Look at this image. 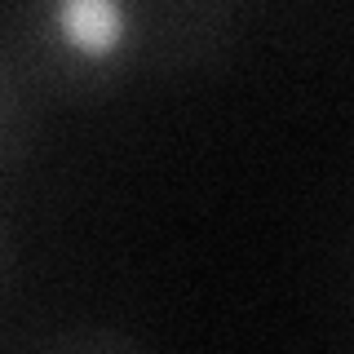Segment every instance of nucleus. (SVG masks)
Returning <instances> with one entry per match:
<instances>
[{
  "mask_svg": "<svg viewBox=\"0 0 354 354\" xmlns=\"http://www.w3.org/2000/svg\"><path fill=\"white\" fill-rule=\"evenodd\" d=\"M36 129H40V93L22 62L9 53L0 40V177L27 164L36 151Z\"/></svg>",
  "mask_w": 354,
  "mask_h": 354,
  "instance_id": "2",
  "label": "nucleus"
},
{
  "mask_svg": "<svg viewBox=\"0 0 354 354\" xmlns=\"http://www.w3.org/2000/svg\"><path fill=\"white\" fill-rule=\"evenodd\" d=\"M31 354H147V350L138 341L120 337V332H106V328H75V332H62V337L44 341Z\"/></svg>",
  "mask_w": 354,
  "mask_h": 354,
  "instance_id": "3",
  "label": "nucleus"
},
{
  "mask_svg": "<svg viewBox=\"0 0 354 354\" xmlns=\"http://www.w3.org/2000/svg\"><path fill=\"white\" fill-rule=\"evenodd\" d=\"M235 27L226 0H27L9 9L0 40L40 97L102 102L217 66Z\"/></svg>",
  "mask_w": 354,
  "mask_h": 354,
  "instance_id": "1",
  "label": "nucleus"
},
{
  "mask_svg": "<svg viewBox=\"0 0 354 354\" xmlns=\"http://www.w3.org/2000/svg\"><path fill=\"white\" fill-rule=\"evenodd\" d=\"M5 261H9V230H5V217H0V279H5Z\"/></svg>",
  "mask_w": 354,
  "mask_h": 354,
  "instance_id": "4",
  "label": "nucleus"
}]
</instances>
